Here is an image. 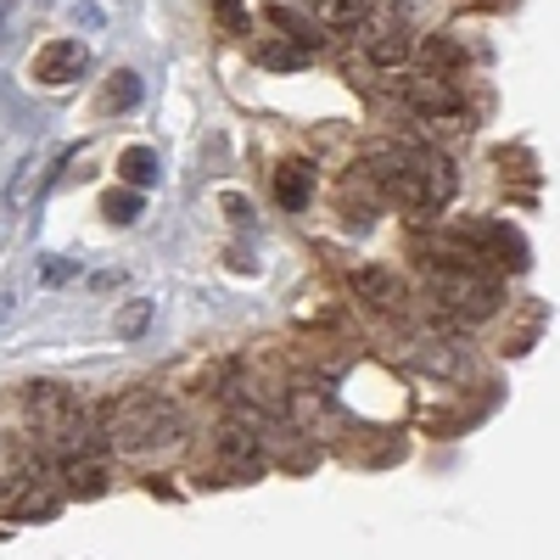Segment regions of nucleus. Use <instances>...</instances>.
<instances>
[{"instance_id":"nucleus-1","label":"nucleus","mask_w":560,"mask_h":560,"mask_svg":"<svg viewBox=\"0 0 560 560\" xmlns=\"http://www.w3.org/2000/svg\"><path fill=\"white\" fill-rule=\"evenodd\" d=\"M364 179L376 185L387 202H398V208H409V213H438V208H448V202H454V185H459L443 158L409 152V147L364 158Z\"/></svg>"},{"instance_id":"nucleus-4","label":"nucleus","mask_w":560,"mask_h":560,"mask_svg":"<svg viewBox=\"0 0 560 560\" xmlns=\"http://www.w3.org/2000/svg\"><path fill=\"white\" fill-rule=\"evenodd\" d=\"M432 292H438L448 308H459V314H493V308L504 303L499 280L482 275V269H471V264H448V269H438V275H432Z\"/></svg>"},{"instance_id":"nucleus-20","label":"nucleus","mask_w":560,"mask_h":560,"mask_svg":"<svg viewBox=\"0 0 560 560\" xmlns=\"http://www.w3.org/2000/svg\"><path fill=\"white\" fill-rule=\"evenodd\" d=\"M0 319H7V303H0Z\"/></svg>"},{"instance_id":"nucleus-12","label":"nucleus","mask_w":560,"mask_h":560,"mask_svg":"<svg viewBox=\"0 0 560 560\" xmlns=\"http://www.w3.org/2000/svg\"><path fill=\"white\" fill-rule=\"evenodd\" d=\"M118 168H124V179L135 185V191H147V185L158 179V152H152V147H129V152L118 158Z\"/></svg>"},{"instance_id":"nucleus-17","label":"nucleus","mask_w":560,"mask_h":560,"mask_svg":"<svg viewBox=\"0 0 560 560\" xmlns=\"http://www.w3.org/2000/svg\"><path fill=\"white\" fill-rule=\"evenodd\" d=\"M102 208H107L113 224H129V219H140V191H113Z\"/></svg>"},{"instance_id":"nucleus-6","label":"nucleus","mask_w":560,"mask_h":560,"mask_svg":"<svg viewBox=\"0 0 560 560\" xmlns=\"http://www.w3.org/2000/svg\"><path fill=\"white\" fill-rule=\"evenodd\" d=\"M34 471H39V454L28 448V438L0 432V499H12L23 482H34Z\"/></svg>"},{"instance_id":"nucleus-2","label":"nucleus","mask_w":560,"mask_h":560,"mask_svg":"<svg viewBox=\"0 0 560 560\" xmlns=\"http://www.w3.org/2000/svg\"><path fill=\"white\" fill-rule=\"evenodd\" d=\"M23 409H28V427H34V438L51 448V454H62V459H79L84 448H90V409L79 404V393L73 387H62V382H34V387H23Z\"/></svg>"},{"instance_id":"nucleus-11","label":"nucleus","mask_w":560,"mask_h":560,"mask_svg":"<svg viewBox=\"0 0 560 560\" xmlns=\"http://www.w3.org/2000/svg\"><path fill=\"white\" fill-rule=\"evenodd\" d=\"M135 102H140V73L118 68V73L107 79V90H102V113H129Z\"/></svg>"},{"instance_id":"nucleus-14","label":"nucleus","mask_w":560,"mask_h":560,"mask_svg":"<svg viewBox=\"0 0 560 560\" xmlns=\"http://www.w3.org/2000/svg\"><path fill=\"white\" fill-rule=\"evenodd\" d=\"M314 18L325 28H359L364 23V7H359V0H314Z\"/></svg>"},{"instance_id":"nucleus-9","label":"nucleus","mask_w":560,"mask_h":560,"mask_svg":"<svg viewBox=\"0 0 560 560\" xmlns=\"http://www.w3.org/2000/svg\"><path fill=\"white\" fill-rule=\"evenodd\" d=\"M348 287H353L364 303H376V308H393V303H398V280H393L387 269H353Z\"/></svg>"},{"instance_id":"nucleus-15","label":"nucleus","mask_w":560,"mask_h":560,"mask_svg":"<svg viewBox=\"0 0 560 560\" xmlns=\"http://www.w3.org/2000/svg\"><path fill=\"white\" fill-rule=\"evenodd\" d=\"M62 477H68V493H84V499H96L102 482H107L96 459H68V471H62Z\"/></svg>"},{"instance_id":"nucleus-5","label":"nucleus","mask_w":560,"mask_h":560,"mask_svg":"<svg viewBox=\"0 0 560 560\" xmlns=\"http://www.w3.org/2000/svg\"><path fill=\"white\" fill-rule=\"evenodd\" d=\"M90 68V51H84V39H51V45H39L34 51V84H45V90H62V84H73L79 73Z\"/></svg>"},{"instance_id":"nucleus-8","label":"nucleus","mask_w":560,"mask_h":560,"mask_svg":"<svg viewBox=\"0 0 560 560\" xmlns=\"http://www.w3.org/2000/svg\"><path fill=\"white\" fill-rule=\"evenodd\" d=\"M364 39H370V62L376 68H398L409 57V28L404 23H382V28H370Z\"/></svg>"},{"instance_id":"nucleus-18","label":"nucleus","mask_w":560,"mask_h":560,"mask_svg":"<svg viewBox=\"0 0 560 560\" xmlns=\"http://www.w3.org/2000/svg\"><path fill=\"white\" fill-rule=\"evenodd\" d=\"M147 325H152V303H135L129 314H118V331H124V337H140Z\"/></svg>"},{"instance_id":"nucleus-3","label":"nucleus","mask_w":560,"mask_h":560,"mask_svg":"<svg viewBox=\"0 0 560 560\" xmlns=\"http://www.w3.org/2000/svg\"><path fill=\"white\" fill-rule=\"evenodd\" d=\"M102 438L124 454H147L179 438V409L163 393H124L118 404H107L102 415Z\"/></svg>"},{"instance_id":"nucleus-16","label":"nucleus","mask_w":560,"mask_h":560,"mask_svg":"<svg viewBox=\"0 0 560 560\" xmlns=\"http://www.w3.org/2000/svg\"><path fill=\"white\" fill-rule=\"evenodd\" d=\"M303 45H280V39H269V45H258V62L264 68H303Z\"/></svg>"},{"instance_id":"nucleus-13","label":"nucleus","mask_w":560,"mask_h":560,"mask_svg":"<svg viewBox=\"0 0 560 560\" xmlns=\"http://www.w3.org/2000/svg\"><path fill=\"white\" fill-rule=\"evenodd\" d=\"M219 454H224V465H236V471H253L258 465V438H247L242 427H230L219 438Z\"/></svg>"},{"instance_id":"nucleus-7","label":"nucleus","mask_w":560,"mask_h":560,"mask_svg":"<svg viewBox=\"0 0 560 560\" xmlns=\"http://www.w3.org/2000/svg\"><path fill=\"white\" fill-rule=\"evenodd\" d=\"M308 197H314V168L308 163H280L275 168V202L287 213H303Z\"/></svg>"},{"instance_id":"nucleus-19","label":"nucleus","mask_w":560,"mask_h":560,"mask_svg":"<svg viewBox=\"0 0 560 560\" xmlns=\"http://www.w3.org/2000/svg\"><path fill=\"white\" fill-rule=\"evenodd\" d=\"M213 12H219V23H224L230 34H242V28H247V12H242V0H213Z\"/></svg>"},{"instance_id":"nucleus-10","label":"nucleus","mask_w":560,"mask_h":560,"mask_svg":"<svg viewBox=\"0 0 560 560\" xmlns=\"http://www.w3.org/2000/svg\"><path fill=\"white\" fill-rule=\"evenodd\" d=\"M409 107H420V113H459V96H454V90L443 84V79H415L409 84Z\"/></svg>"}]
</instances>
